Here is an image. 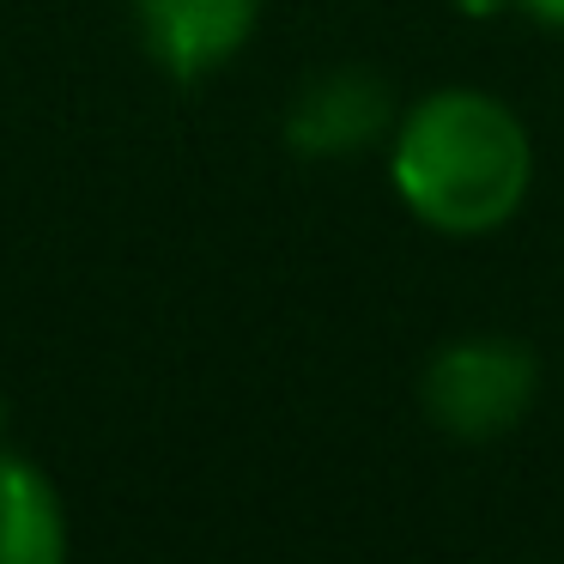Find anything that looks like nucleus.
<instances>
[{
  "mask_svg": "<svg viewBox=\"0 0 564 564\" xmlns=\"http://www.w3.org/2000/svg\"><path fill=\"white\" fill-rule=\"evenodd\" d=\"M389 171L413 219L449 237H479L516 219V207L528 200L534 147L510 104H498L491 91L449 86L406 110Z\"/></svg>",
  "mask_w": 564,
  "mask_h": 564,
  "instance_id": "1",
  "label": "nucleus"
},
{
  "mask_svg": "<svg viewBox=\"0 0 564 564\" xmlns=\"http://www.w3.org/2000/svg\"><path fill=\"white\" fill-rule=\"evenodd\" d=\"M540 365L522 340L474 334L431 358L425 370V413L449 437H498L534 406Z\"/></svg>",
  "mask_w": 564,
  "mask_h": 564,
  "instance_id": "2",
  "label": "nucleus"
},
{
  "mask_svg": "<svg viewBox=\"0 0 564 564\" xmlns=\"http://www.w3.org/2000/svg\"><path fill=\"white\" fill-rule=\"evenodd\" d=\"M261 0H134L140 37L176 79L225 67L256 31Z\"/></svg>",
  "mask_w": 564,
  "mask_h": 564,
  "instance_id": "3",
  "label": "nucleus"
},
{
  "mask_svg": "<svg viewBox=\"0 0 564 564\" xmlns=\"http://www.w3.org/2000/svg\"><path fill=\"white\" fill-rule=\"evenodd\" d=\"M389 91L365 74H328L292 104L285 116V140L304 159H346V152L370 147L389 128Z\"/></svg>",
  "mask_w": 564,
  "mask_h": 564,
  "instance_id": "4",
  "label": "nucleus"
},
{
  "mask_svg": "<svg viewBox=\"0 0 564 564\" xmlns=\"http://www.w3.org/2000/svg\"><path fill=\"white\" fill-rule=\"evenodd\" d=\"M0 564H67L62 498L13 449H0Z\"/></svg>",
  "mask_w": 564,
  "mask_h": 564,
  "instance_id": "5",
  "label": "nucleus"
},
{
  "mask_svg": "<svg viewBox=\"0 0 564 564\" xmlns=\"http://www.w3.org/2000/svg\"><path fill=\"white\" fill-rule=\"evenodd\" d=\"M462 13H474V19H491V13H503V7H522L534 25H552V31H564V0H455Z\"/></svg>",
  "mask_w": 564,
  "mask_h": 564,
  "instance_id": "6",
  "label": "nucleus"
},
{
  "mask_svg": "<svg viewBox=\"0 0 564 564\" xmlns=\"http://www.w3.org/2000/svg\"><path fill=\"white\" fill-rule=\"evenodd\" d=\"M0 419H7V401H0Z\"/></svg>",
  "mask_w": 564,
  "mask_h": 564,
  "instance_id": "7",
  "label": "nucleus"
}]
</instances>
